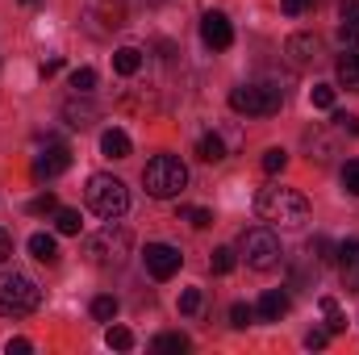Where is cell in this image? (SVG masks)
<instances>
[{"instance_id": "1", "label": "cell", "mask_w": 359, "mask_h": 355, "mask_svg": "<svg viewBox=\"0 0 359 355\" xmlns=\"http://www.w3.org/2000/svg\"><path fill=\"white\" fill-rule=\"evenodd\" d=\"M255 213L271 222V226H280V230H297V226H305L309 222V201L297 192V188H280V184H271V188H259V196H255Z\"/></svg>"}, {"instance_id": "2", "label": "cell", "mask_w": 359, "mask_h": 355, "mask_svg": "<svg viewBox=\"0 0 359 355\" xmlns=\"http://www.w3.org/2000/svg\"><path fill=\"white\" fill-rule=\"evenodd\" d=\"M38 305H42V288L34 284V276L17 267L0 272V314L4 318H29Z\"/></svg>"}, {"instance_id": "3", "label": "cell", "mask_w": 359, "mask_h": 355, "mask_svg": "<svg viewBox=\"0 0 359 355\" xmlns=\"http://www.w3.org/2000/svg\"><path fill=\"white\" fill-rule=\"evenodd\" d=\"M84 260H88L92 267H121L130 260V230L117 226V222L100 226L96 234L84 239Z\"/></svg>"}, {"instance_id": "4", "label": "cell", "mask_w": 359, "mask_h": 355, "mask_svg": "<svg viewBox=\"0 0 359 355\" xmlns=\"http://www.w3.org/2000/svg\"><path fill=\"white\" fill-rule=\"evenodd\" d=\"M84 196H88V209L96 217H104V222H117V217L130 209L126 184L117 176H109V172H96V176L88 180V188H84Z\"/></svg>"}, {"instance_id": "5", "label": "cell", "mask_w": 359, "mask_h": 355, "mask_svg": "<svg viewBox=\"0 0 359 355\" xmlns=\"http://www.w3.org/2000/svg\"><path fill=\"white\" fill-rule=\"evenodd\" d=\"M142 184L155 201H172L188 188V168L180 163L176 155H155L147 168H142Z\"/></svg>"}, {"instance_id": "6", "label": "cell", "mask_w": 359, "mask_h": 355, "mask_svg": "<svg viewBox=\"0 0 359 355\" xmlns=\"http://www.w3.org/2000/svg\"><path fill=\"white\" fill-rule=\"evenodd\" d=\"M238 255L247 260V267H255V272H271V267L284 264V251H280V239L264 230V226H255V230H247L243 239H238Z\"/></svg>"}, {"instance_id": "7", "label": "cell", "mask_w": 359, "mask_h": 355, "mask_svg": "<svg viewBox=\"0 0 359 355\" xmlns=\"http://www.w3.org/2000/svg\"><path fill=\"white\" fill-rule=\"evenodd\" d=\"M280 105H284V92L276 84H243L230 92V109L243 117H271L280 113Z\"/></svg>"}, {"instance_id": "8", "label": "cell", "mask_w": 359, "mask_h": 355, "mask_svg": "<svg viewBox=\"0 0 359 355\" xmlns=\"http://www.w3.org/2000/svg\"><path fill=\"white\" fill-rule=\"evenodd\" d=\"M67 168H72V151H67L63 142L46 138V147H42L38 159H34V180H55V176H63Z\"/></svg>"}, {"instance_id": "9", "label": "cell", "mask_w": 359, "mask_h": 355, "mask_svg": "<svg viewBox=\"0 0 359 355\" xmlns=\"http://www.w3.org/2000/svg\"><path fill=\"white\" fill-rule=\"evenodd\" d=\"M184 264V255H180V247L172 243H147V272L155 276V280H172Z\"/></svg>"}, {"instance_id": "10", "label": "cell", "mask_w": 359, "mask_h": 355, "mask_svg": "<svg viewBox=\"0 0 359 355\" xmlns=\"http://www.w3.org/2000/svg\"><path fill=\"white\" fill-rule=\"evenodd\" d=\"M201 38H205L209 51H230V42H234V25H230V17L217 13V8H209V13L201 17Z\"/></svg>"}, {"instance_id": "11", "label": "cell", "mask_w": 359, "mask_h": 355, "mask_svg": "<svg viewBox=\"0 0 359 355\" xmlns=\"http://www.w3.org/2000/svg\"><path fill=\"white\" fill-rule=\"evenodd\" d=\"M284 55H288V63H292L297 72H305V67H313V63L322 59V38H318V34H292V38L284 42Z\"/></svg>"}, {"instance_id": "12", "label": "cell", "mask_w": 359, "mask_h": 355, "mask_svg": "<svg viewBox=\"0 0 359 355\" xmlns=\"http://www.w3.org/2000/svg\"><path fill=\"white\" fill-rule=\"evenodd\" d=\"M339 276H343V284H347V293H359V239H347V243H339Z\"/></svg>"}, {"instance_id": "13", "label": "cell", "mask_w": 359, "mask_h": 355, "mask_svg": "<svg viewBox=\"0 0 359 355\" xmlns=\"http://www.w3.org/2000/svg\"><path fill=\"white\" fill-rule=\"evenodd\" d=\"M334 72H339V84L347 92H359V42L343 46V55L334 59Z\"/></svg>"}, {"instance_id": "14", "label": "cell", "mask_w": 359, "mask_h": 355, "mask_svg": "<svg viewBox=\"0 0 359 355\" xmlns=\"http://www.w3.org/2000/svg\"><path fill=\"white\" fill-rule=\"evenodd\" d=\"M288 314V293L284 288H268L264 297H259V305H255V318H264V322H280Z\"/></svg>"}, {"instance_id": "15", "label": "cell", "mask_w": 359, "mask_h": 355, "mask_svg": "<svg viewBox=\"0 0 359 355\" xmlns=\"http://www.w3.org/2000/svg\"><path fill=\"white\" fill-rule=\"evenodd\" d=\"M63 121L72 126V130H84V126H92L96 121V105L92 100H80V92L63 105Z\"/></svg>"}, {"instance_id": "16", "label": "cell", "mask_w": 359, "mask_h": 355, "mask_svg": "<svg viewBox=\"0 0 359 355\" xmlns=\"http://www.w3.org/2000/svg\"><path fill=\"white\" fill-rule=\"evenodd\" d=\"M339 34H343V46L359 42V0H343L339 4Z\"/></svg>"}, {"instance_id": "17", "label": "cell", "mask_w": 359, "mask_h": 355, "mask_svg": "<svg viewBox=\"0 0 359 355\" xmlns=\"http://www.w3.org/2000/svg\"><path fill=\"white\" fill-rule=\"evenodd\" d=\"M100 151H104L109 159H126V155H130V134H126V130H104V134H100Z\"/></svg>"}, {"instance_id": "18", "label": "cell", "mask_w": 359, "mask_h": 355, "mask_svg": "<svg viewBox=\"0 0 359 355\" xmlns=\"http://www.w3.org/2000/svg\"><path fill=\"white\" fill-rule=\"evenodd\" d=\"M29 255L38 264H59V243L50 234H29Z\"/></svg>"}, {"instance_id": "19", "label": "cell", "mask_w": 359, "mask_h": 355, "mask_svg": "<svg viewBox=\"0 0 359 355\" xmlns=\"http://www.w3.org/2000/svg\"><path fill=\"white\" fill-rule=\"evenodd\" d=\"M142 67V51H134V46H121L117 55H113V72L117 76H134Z\"/></svg>"}, {"instance_id": "20", "label": "cell", "mask_w": 359, "mask_h": 355, "mask_svg": "<svg viewBox=\"0 0 359 355\" xmlns=\"http://www.w3.org/2000/svg\"><path fill=\"white\" fill-rule=\"evenodd\" d=\"M196 155H201L205 163H222V159H226V142H222V134H205V138L196 142Z\"/></svg>"}, {"instance_id": "21", "label": "cell", "mask_w": 359, "mask_h": 355, "mask_svg": "<svg viewBox=\"0 0 359 355\" xmlns=\"http://www.w3.org/2000/svg\"><path fill=\"white\" fill-rule=\"evenodd\" d=\"M322 314H326V330H330V335L347 330V318H343V309H339L334 297H322Z\"/></svg>"}, {"instance_id": "22", "label": "cell", "mask_w": 359, "mask_h": 355, "mask_svg": "<svg viewBox=\"0 0 359 355\" xmlns=\"http://www.w3.org/2000/svg\"><path fill=\"white\" fill-rule=\"evenodd\" d=\"M80 209H55V230L59 234H80Z\"/></svg>"}, {"instance_id": "23", "label": "cell", "mask_w": 359, "mask_h": 355, "mask_svg": "<svg viewBox=\"0 0 359 355\" xmlns=\"http://www.w3.org/2000/svg\"><path fill=\"white\" fill-rule=\"evenodd\" d=\"M180 217H184V222H192L196 230H209V226H213V213H209V209H201V205H180Z\"/></svg>"}, {"instance_id": "24", "label": "cell", "mask_w": 359, "mask_h": 355, "mask_svg": "<svg viewBox=\"0 0 359 355\" xmlns=\"http://www.w3.org/2000/svg\"><path fill=\"white\" fill-rule=\"evenodd\" d=\"M117 309H121V305H117V297H109V293L92 301V318H96V322H113V318H117Z\"/></svg>"}, {"instance_id": "25", "label": "cell", "mask_w": 359, "mask_h": 355, "mask_svg": "<svg viewBox=\"0 0 359 355\" xmlns=\"http://www.w3.org/2000/svg\"><path fill=\"white\" fill-rule=\"evenodd\" d=\"M104 343H109L113 351H130V347H134V335H130L126 326H109V330H104Z\"/></svg>"}, {"instance_id": "26", "label": "cell", "mask_w": 359, "mask_h": 355, "mask_svg": "<svg viewBox=\"0 0 359 355\" xmlns=\"http://www.w3.org/2000/svg\"><path fill=\"white\" fill-rule=\"evenodd\" d=\"M234 264H238V255H234V247H217V251H213V260H209V267H213L217 276H226V272H234Z\"/></svg>"}, {"instance_id": "27", "label": "cell", "mask_w": 359, "mask_h": 355, "mask_svg": "<svg viewBox=\"0 0 359 355\" xmlns=\"http://www.w3.org/2000/svg\"><path fill=\"white\" fill-rule=\"evenodd\" d=\"M72 88L80 92V96H88V92L96 88V72H92V67H76V72H72Z\"/></svg>"}, {"instance_id": "28", "label": "cell", "mask_w": 359, "mask_h": 355, "mask_svg": "<svg viewBox=\"0 0 359 355\" xmlns=\"http://www.w3.org/2000/svg\"><path fill=\"white\" fill-rule=\"evenodd\" d=\"M188 347H192V343H188V335H176V330L155 339V351H188Z\"/></svg>"}, {"instance_id": "29", "label": "cell", "mask_w": 359, "mask_h": 355, "mask_svg": "<svg viewBox=\"0 0 359 355\" xmlns=\"http://www.w3.org/2000/svg\"><path fill=\"white\" fill-rule=\"evenodd\" d=\"M55 209H59V196H55V192H38V196L29 201V213H34V217H42V213H55Z\"/></svg>"}, {"instance_id": "30", "label": "cell", "mask_w": 359, "mask_h": 355, "mask_svg": "<svg viewBox=\"0 0 359 355\" xmlns=\"http://www.w3.org/2000/svg\"><path fill=\"white\" fill-rule=\"evenodd\" d=\"M288 168V151H280V147H271V151H264V172L268 176H276V172H284Z\"/></svg>"}, {"instance_id": "31", "label": "cell", "mask_w": 359, "mask_h": 355, "mask_svg": "<svg viewBox=\"0 0 359 355\" xmlns=\"http://www.w3.org/2000/svg\"><path fill=\"white\" fill-rule=\"evenodd\" d=\"M251 322H255V309H251V305H243V301H234V305H230V326H238V330H243V326H251Z\"/></svg>"}, {"instance_id": "32", "label": "cell", "mask_w": 359, "mask_h": 355, "mask_svg": "<svg viewBox=\"0 0 359 355\" xmlns=\"http://www.w3.org/2000/svg\"><path fill=\"white\" fill-rule=\"evenodd\" d=\"M309 100H313V109H334V88L330 84H313Z\"/></svg>"}, {"instance_id": "33", "label": "cell", "mask_w": 359, "mask_h": 355, "mask_svg": "<svg viewBox=\"0 0 359 355\" xmlns=\"http://www.w3.org/2000/svg\"><path fill=\"white\" fill-rule=\"evenodd\" d=\"M309 251H313V260H318V264H330V260L339 255V247H334L330 239H313V247H309Z\"/></svg>"}, {"instance_id": "34", "label": "cell", "mask_w": 359, "mask_h": 355, "mask_svg": "<svg viewBox=\"0 0 359 355\" xmlns=\"http://www.w3.org/2000/svg\"><path fill=\"white\" fill-rule=\"evenodd\" d=\"M201 301H205V297H201V288H184V293H180V314H188V318H192V314L201 309Z\"/></svg>"}, {"instance_id": "35", "label": "cell", "mask_w": 359, "mask_h": 355, "mask_svg": "<svg viewBox=\"0 0 359 355\" xmlns=\"http://www.w3.org/2000/svg\"><path fill=\"white\" fill-rule=\"evenodd\" d=\"M343 188H347L351 196H359V159H347V163H343Z\"/></svg>"}, {"instance_id": "36", "label": "cell", "mask_w": 359, "mask_h": 355, "mask_svg": "<svg viewBox=\"0 0 359 355\" xmlns=\"http://www.w3.org/2000/svg\"><path fill=\"white\" fill-rule=\"evenodd\" d=\"M318 0H280V8L288 13V17H301V13H309Z\"/></svg>"}, {"instance_id": "37", "label": "cell", "mask_w": 359, "mask_h": 355, "mask_svg": "<svg viewBox=\"0 0 359 355\" xmlns=\"http://www.w3.org/2000/svg\"><path fill=\"white\" fill-rule=\"evenodd\" d=\"M326 343H330V330H309L305 335V347H313V351H322Z\"/></svg>"}, {"instance_id": "38", "label": "cell", "mask_w": 359, "mask_h": 355, "mask_svg": "<svg viewBox=\"0 0 359 355\" xmlns=\"http://www.w3.org/2000/svg\"><path fill=\"white\" fill-rule=\"evenodd\" d=\"M334 121H339V130H347V134H355V138H359V117H355V113H339Z\"/></svg>"}, {"instance_id": "39", "label": "cell", "mask_w": 359, "mask_h": 355, "mask_svg": "<svg viewBox=\"0 0 359 355\" xmlns=\"http://www.w3.org/2000/svg\"><path fill=\"white\" fill-rule=\"evenodd\" d=\"M8 255H13V234H8V230L0 226V264H4Z\"/></svg>"}, {"instance_id": "40", "label": "cell", "mask_w": 359, "mask_h": 355, "mask_svg": "<svg viewBox=\"0 0 359 355\" xmlns=\"http://www.w3.org/2000/svg\"><path fill=\"white\" fill-rule=\"evenodd\" d=\"M25 351H34L29 339H8V355H25Z\"/></svg>"}, {"instance_id": "41", "label": "cell", "mask_w": 359, "mask_h": 355, "mask_svg": "<svg viewBox=\"0 0 359 355\" xmlns=\"http://www.w3.org/2000/svg\"><path fill=\"white\" fill-rule=\"evenodd\" d=\"M59 67H63V59H50V63H42V76H55Z\"/></svg>"}, {"instance_id": "42", "label": "cell", "mask_w": 359, "mask_h": 355, "mask_svg": "<svg viewBox=\"0 0 359 355\" xmlns=\"http://www.w3.org/2000/svg\"><path fill=\"white\" fill-rule=\"evenodd\" d=\"M25 4H38V0H25Z\"/></svg>"}]
</instances>
